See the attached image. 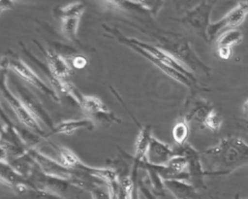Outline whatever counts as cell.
<instances>
[{
    "instance_id": "6da1fadb",
    "label": "cell",
    "mask_w": 248,
    "mask_h": 199,
    "mask_svg": "<svg viewBox=\"0 0 248 199\" xmlns=\"http://www.w3.org/2000/svg\"><path fill=\"white\" fill-rule=\"evenodd\" d=\"M102 27L108 37L117 40L120 44H123L134 51L138 52L174 81L180 83L190 89L209 91L208 88L200 85L193 72H191L187 67H185L182 63L177 61L165 50L159 49L153 44H148L136 38L128 37L115 27H110L107 24H102Z\"/></svg>"
},
{
    "instance_id": "7a4b0ae2",
    "label": "cell",
    "mask_w": 248,
    "mask_h": 199,
    "mask_svg": "<svg viewBox=\"0 0 248 199\" xmlns=\"http://www.w3.org/2000/svg\"><path fill=\"white\" fill-rule=\"evenodd\" d=\"M124 23L136 28L153 40V45L165 50L177 61L182 63L193 73H202L209 76L211 68L205 64L196 53L189 40L181 33L162 29L153 22H133L122 20Z\"/></svg>"
},
{
    "instance_id": "3957f363",
    "label": "cell",
    "mask_w": 248,
    "mask_h": 199,
    "mask_svg": "<svg viewBox=\"0 0 248 199\" xmlns=\"http://www.w3.org/2000/svg\"><path fill=\"white\" fill-rule=\"evenodd\" d=\"M201 153L206 175H227L248 164V144L238 137H227Z\"/></svg>"
},
{
    "instance_id": "277c9868",
    "label": "cell",
    "mask_w": 248,
    "mask_h": 199,
    "mask_svg": "<svg viewBox=\"0 0 248 199\" xmlns=\"http://www.w3.org/2000/svg\"><path fill=\"white\" fill-rule=\"evenodd\" d=\"M1 70L13 72L29 84L35 86L41 92L50 97L53 101L60 102V97L58 96L56 91L51 86H48L28 64H26L18 55L14 53L11 50H8L6 53L2 56Z\"/></svg>"
},
{
    "instance_id": "5b68a950",
    "label": "cell",
    "mask_w": 248,
    "mask_h": 199,
    "mask_svg": "<svg viewBox=\"0 0 248 199\" xmlns=\"http://www.w3.org/2000/svg\"><path fill=\"white\" fill-rule=\"evenodd\" d=\"M3 125L1 127V156L0 161L10 162L13 159L24 155L28 151V147L18 133L16 124L10 120L5 112L1 111Z\"/></svg>"
},
{
    "instance_id": "8992f818",
    "label": "cell",
    "mask_w": 248,
    "mask_h": 199,
    "mask_svg": "<svg viewBox=\"0 0 248 199\" xmlns=\"http://www.w3.org/2000/svg\"><path fill=\"white\" fill-rule=\"evenodd\" d=\"M0 87L3 98L6 100L10 108L13 110L20 124L44 138L46 137L45 130L40 125V122L26 109V107L23 105L18 96H16L15 93L10 89L8 85V75L4 70H1Z\"/></svg>"
},
{
    "instance_id": "52a82bcc",
    "label": "cell",
    "mask_w": 248,
    "mask_h": 199,
    "mask_svg": "<svg viewBox=\"0 0 248 199\" xmlns=\"http://www.w3.org/2000/svg\"><path fill=\"white\" fill-rule=\"evenodd\" d=\"M215 5V1H201L196 6L186 11L180 17H170L186 27L193 30L205 42H209L207 30L210 25V17Z\"/></svg>"
},
{
    "instance_id": "ba28073f",
    "label": "cell",
    "mask_w": 248,
    "mask_h": 199,
    "mask_svg": "<svg viewBox=\"0 0 248 199\" xmlns=\"http://www.w3.org/2000/svg\"><path fill=\"white\" fill-rule=\"evenodd\" d=\"M86 5L83 2H73L54 10V16L61 21V31L64 37L75 44L80 45L78 36V24Z\"/></svg>"
},
{
    "instance_id": "9c48e42d",
    "label": "cell",
    "mask_w": 248,
    "mask_h": 199,
    "mask_svg": "<svg viewBox=\"0 0 248 199\" xmlns=\"http://www.w3.org/2000/svg\"><path fill=\"white\" fill-rule=\"evenodd\" d=\"M19 45L21 47V50H22L23 53L33 63H35L37 65V67L44 73V75L46 76V78L49 82L51 87L56 91L58 96L60 97V95H63L69 102H71V105L79 108V99H80V96H81L82 93H80L78 91V89L71 82H69V81H59L57 79L52 78L51 73L47 68V65L43 63L36 56H34L30 52V50H28V49L25 47V45L22 44V42H19Z\"/></svg>"
},
{
    "instance_id": "30bf717a",
    "label": "cell",
    "mask_w": 248,
    "mask_h": 199,
    "mask_svg": "<svg viewBox=\"0 0 248 199\" xmlns=\"http://www.w3.org/2000/svg\"><path fill=\"white\" fill-rule=\"evenodd\" d=\"M79 108L85 115V117L95 122L113 124L120 123L121 119L98 97L81 94L79 99Z\"/></svg>"
},
{
    "instance_id": "8fae6325",
    "label": "cell",
    "mask_w": 248,
    "mask_h": 199,
    "mask_svg": "<svg viewBox=\"0 0 248 199\" xmlns=\"http://www.w3.org/2000/svg\"><path fill=\"white\" fill-rule=\"evenodd\" d=\"M11 81L16 89L18 98L21 100V102L26 107V109L32 114V116L38 121L43 122L51 131L54 128L55 124L53 123L51 116L44 108L39 98L27 86H25L19 80L11 78Z\"/></svg>"
},
{
    "instance_id": "7c38bea8",
    "label": "cell",
    "mask_w": 248,
    "mask_h": 199,
    "mask_svg": "<svg viewBox=\"0 0 248 199\" xmlns=\"http://www.w3.org/2000/svg\"><path fill=\"white\" fill-rule=\"evenodd\" d=\"M177 155H183L187 160V172L189 174V182L197 189L204 188V177L207 176L201 159V153L194 149L190 144L186 143L183 146H177Z\"/></svg>"
},
{
    "instance_id": "4fadbf2b",
    "label": "cell",
    "mask_w": 248,
    "mask_h": 199,
    "mask_svg": "<svg viewBox=\"0 0 248 199\" xmlns=\"http://www.w3.org/2000/svg\"><path fill=\"white\" fill-rule=\"evenodd\" d=\"M33 43L45 55L47 68L50 71L52 78L59 81H69L68 79L72 76L74 71L67 58L55 49L44 47L37 40H33Z\"/></svg>"
},
{
    "instance_id": "5bb4252c",
    "label": "cell",
    "mask_w": 248,
    "mask_h": 199,
    "mask_svg": "<svg viewBox=\"0 0 248 199\" xmlns=\"http://www.w3.org/2000/svg\"><path fill=\"white\" fill-rule=\"evenodd\" d=\"M248 15V0L238 1L236 6L232 9L229 13H227L222 18L215 22H211L208 30V40L209 42L213 40L222 30L224 29H232L238 25H240L245 17Z\"/></svg>"
},
{
    "instance_id": "9a60e30c",
    "label": "cell",
    "mask_w": 248,
    "mask_h": 199,
    "mask_svg": "<svg viewBox=\"0 0 248 199\" xmlns=\"http://www.w3.org/2000/svg\"><path fill=\"white\" fill-rule=\"evenodd\" d=\"M27 152L45 174L69 181L73 183L75 179V172L73 170L67 168L61 162H58L55 159L41 152L38 149H28Z\"/></svg>"
},
{
    "instance_id": "2e32d148",
    "label": "cell",
    "mask_w": 248,
    "mask_h": 199,
    "mask_svg": "<svg viewBox=\"0 0 248 199\" xmlns=\"http://www.w3.org/2000/svg\"><path fill=\"white\" fill-rule=\"evenodd\" d=\"M177 155L175 148L152 136L146 155V161L152 165H165Z\"/></svg>"
},
{
    "instance_id": "e0dca14e",
    "label": "cell",
    "mask_w": 248,
    "mask_h": 199,
    "mask_svg": "<svg viewBox=\"0 0 248 199\" xmlns=\"http://www.w3.org/2000/svg\"><path fill=\"white\" fill-rule=\"evenodd\" d=\"M187 110L185 112L184 118L190 123L195 121L203 124L208 115L215 109L211 102L202 98H194L187 101Z\"/></svg>"
},
{
    "instance_id": "ac0fdd59",
    "label": "cell",
    "mask_w": 248,
    "mask_h": 199,
    "mask_svg": "<svg viewBox=\"0 0 248 199\" xmlns=\"http://www.w3.org/2000/svg\"><path fill=\"white\" fill-rule=\"evenodd\" d=\"M109 6H113L123 11H134L140 14H151L157 16L164 6L163 1H105Z\"/></svg>"
},
{
    "instance_id": "d6986e66",
    "label": "cell",
    "mask_w": 248,
    "mask_h": 199,
    "mask_svg": "<svg viewBox=\"0 0 248 199\" xmlns=\"http://www.w3.org/2000/svg\"><path fill=\"white\" fill-rule=\"evenodd\" d=\"M166 188L175 199H201L197 188L186 181L167 180L164 181Z\"/></svg>"
},
{
    "instance_id": "ffe728a7",
    "label": "cell",
    "mask_w": 248,
    "mask_h": 199,
    "mask_svg": "<svg viewBox=\"0 0 248 199\" xmlns=\"http://www.w3.org/2000/svg\"><path fill=\"white\" fill-rule=\"evenodd\" d=\"M0 179L2 184L10 187L13 190L24 184H30L34 186L29 180H27L16 170H15L8 162L0 161Z\"/></svg>"
},
{
    "instance_id": "44dd1931",
    "label": "cell",
    "mask_w": 248,
    "mask_h": 199,
    "mask_svg": "<svg viewBox=\"0 0 248 199\" xmlns=\"http://www.w3.org/2000/svg\"><path fill=\"white\" fill-rule=\"evenodd\" d=\"M94 126H95L94 122L87 117L79 118V119H67L55 124L54 128L49 132V135H52V134L71 135L80 129L91 131L94 129Z\"/></svg>"
},
{
    "instance_id": "7402d4cb",
    "label": "cell",
    "mask_w": 248,
    "mask_h": 199,
    "mask_svg": "<svg viewBox=\"0 0 248 199\" xmlns=\"http://www.w3.org/2000/svg\"><path fill=\"white\" fill-rule=\"evenodd\" d=\"M190 134L189 122L183 117L178 119L171 129V136L174 143L177 146H183L187 143V139Z\"/></svg>"
},
{
    "instance_id": "603a6c76",
    "label": "cell",
    "mask_w": 248,
    "mask_h": 199,
    "mask_svg": "<svg viewBox=\"0 0 248 199\" xmlns=\"http://www.w3.org/2000/svg\"><path fill=\"white\" fill-rule=\"evenodd\" d=\"M243 39V35L240 30L236 28L227 29L225 32L220 34L217 40V47H227L232 48L238 45Z\"/></svg>"
},
{
    "instance_id": "cb8c5ba5",
    "label": "cell",
    "mask_w": 248,
    "mask_h": 199,
    "mask_svg": "<svg viewBox=\"0 0 248 199\" xmlns=\"http://www.w3.org/2000/svg\"><path fill=\"white\" fill-rule=\"evenodd\" d=\"M13 199H66L63 196L41 190L34 187H28L22 193L16 195Z\"/></svg>"
},
{
    "instance_id": "d4e9b609",
    "label": "cell",
    "mask_w": 248,
    "mask_h": 199,
    "mask_svg": "<svg viewBox=\"0 0 248 199\" xmlns=\"http://www.w3.org/2000/svg\"><path fill=\"white\" fill-rule=\"evenodd\" d=\"M223 123V116L222 115L217 111V110H213L208 116L206 117V119L204 120L203 124L202 125L203 128H206L208 130H210L213 133H217Z\"/></svg>"
},
{
    "instance_id": "484cf974",
    "label": "cell",
    "mask_w": 248,
    "mask_h": 199,
    "mask_svg": "<svg viewBox=\"0 0 248 199\" xmlns=\"http://www.w3.org/2000/svg\"><path fill=\"white\" fill-rule=\"evenodd\" d=\"M104 184H94L87 191L91 194L92 199H111L108 188L104 189Z\"/></svg>"
},
{
    "instance_id": "4316f807",
    "label": "cell",
    "mask_w": 248,
    "mask_h": 199,
    "mask_svg": "<svg viewBox=\"0 0 248 199\" xmlns=\"http://www.w3.org/2000/svg\"><path fill=\"white\" fill-rule=\"evenodd\" d=\"M69 63L71 64L72 68L74 69H83L87 66V59L83 56V55H80L78 53H76L75 55H73L72 57H70L68 59Z\"/></svg>"
},
{
    "instance_id": "83f0119b",
    "label": "cell",
    "mask_w": 248,
    "mask_h": 199,
    "mask_svg": "<svg viewBox=\"0 0 248 199\" xmlns=\"http://www.w3.org/2000/svg\"><path fill=\"white\" fill-rule=\"evenodd\" d=\"M139 187H140V193L146 198V199H157V196H155L152 191L150 189L147 188L146 184L144 183V182L142 180L139 179Z\"/></svg>"
},
{
    "instance_id": "f1b7e54d",
    "label": "cell",
    "mask_w": 248,
    "mask_h": 199,
    "mask_svg": "<svg viewBox=\"0 0 248 199\" xmlns=\"http://www.w3.org/2000/svg\"><path fill=\"white\" fill-rule=\"evenodd\" d=\"M217 54L221 59L228 60L232 54V48L227 47H217Z\"/></svg>"
},
{
    "instance_id": "f546056e",
    "label": "cell",
    "mask_w": 248,
    "mask_h": 199,
    "mask_svg": "<svg viewBox=\"0 0 248 199\" xmlns=\"http://www.w3.org/2000/svg\"><path fill=\"white\" fill-rule=\"evenodd\" d=\"M14 1H1L0 2V8H1V13L4 11H8L13 8Z\"/></svg>"
},
{
    "instance_id": "4dcf8cb0",
    "label": "cell",
    "mask_w": 248,
    "mask_h": 199,
    "mask_svg": "<svg viewBox=\"0 0 248 199\" xmlns=\"http://www.w3.org/2000/svg\"><path fill=\"white\" fill-rule=\"evenodd\" d=\"M238 125H239L245 132L248 133V120H247V119L239 118V120H238Z\"/></svg>"
},
{
    "instance_id": "1f68e13d",
    "label": "cell",
    "mask_w": 248,
    "mask_h": 199,
    "mask_svg": "<svg viewBox=\"0 0 248 199\" xmlns=\"http://www.w3.org/2000/svg\"><path fill=\"white\" fill-rule=\"evenodd\" d=\"M242 111L244 113V115L246 116H248V99L243 103V106H242Z\"/></svg>"
},
{
    "instance_id": "d6a6232c",
    "label": "cell",
    "mask_w": 248,
    "mask_h": 199,
    "mask_svg": "<svg viewBox=\"0 0 248 199\" xmlns=\"http://www.w3.org/2000/svg\"><path fill=\"white\" fill-rule=\"evenodd\" d=\"M233 199H242V198H241V197H240L238 194H236V195L234 196V198H233Z\"/></svg>"
}]
</instances>
